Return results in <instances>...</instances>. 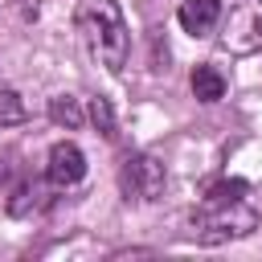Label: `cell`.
<instances>
[{
    "label": "cell",
    "mask_w": 262,
    "mask_h": 262,
    "mask_svg": "<svg viewBox=\"0 0 262 262\" xmlns=\"http://www.w3.org/2000/svg\"><path fill=\"white\" fill-rule=\"evenodd\" d=\"M74 25L82 33V45L86 53L106 66L111 74H119L127 66V49H131V37H127V20L119 12L115 0H78L74 8Z\"/></svg>",
    "instance_id": "1"
},
{
    "label": "cell",
    "mask_w": 262,
    "mask_h": 262,
    "mask_svg": "<svg viewBox=\"0 0 262 262\" xmlns=\"http://www.w3.org/2000/svg\"><path fill=\"white\" fill-rule=\"evenodd\" d=\"M258 225V213L242 201H205V209L192 217V233L209 246H221L229 237H246Z\"/></svg>",
    "instance_id": "2"
},
{
    "label": "cell",
    "mask_w": 262,
    "mask_h": 262,
    "mask_svg": "<svg viewBox=\"0 0 262 262\" xmlns=\"http://www.w3.org/2000/svg\"><path fill=\"white\" fill-rule=\"evenodd\" d=\"M119 180H123L127 196H135V201H160V192H164V164L156 156H143V151L127 156Z\"/></svg>",
    "instance_id": "3"
},
{
    "label": "cell",
    "mask_w": 262,
    "mask_h": 262,
    "mask_svg": "<svg viewBox=\"0 0 262 262\" xmlns=\"http://www.w3.org/2000/svg\"><path fill=\"white\" fill-rule=\"evenodd\" d=\"M221 45L229 53H254L262 45V12L254 4H237L225 20V33H221Z\"/></svg>",
    "instance_id": "4"
},
{
    "label": "cell",
    "mask_w": 262,
    "mask_h": 262,
    "mask_svg": "<svg viewBox=\"0 0 262 262\" xmlns=\"http://www.w3.org/2000/svg\"><path fill=\"white\" fill-rule=\"evenodd\" d=\"M45 176H49V184H57V188L78 184V180L86 176V156H82V147H78V143H53V147H49Z\"/></svg>",
    "instance_id": "5"
},
{
    "label": "cell",
    "mask_w": 262,
    "mask_h": 262,
    "mask_svg": "<svg viewBox=\"0 0 262 262\" xmlns=\"http://www.w3.org/2000/svg\"><path fill=\"white\" fill-rule=\"evenodd\" d=\"M176 20H180L184 33L209 37V33L217 29V20H221V0H184V4L176 8Z\"/></svg>",
    "instance_id": "6"
},
{
    "label": "cell",
    "mask_w": 262,
    "mask_h": 262,
    "mask_svg": "<svg viewBox=\"0 0 262 262\" xmlns=\"http://www.w3.org/2000/svg\"><path fill=\"white\" fill-rule=\"evenodd\" d=\"M192 94H196L201 102L225 98V78H221V70H217V66H196V70H192Z\"/></svg>",
    "instance_id": "7"
},
{
    "label": "cell",
    "mask_w": 262,
    "mask_h": 262,
    "mask_svg": "<svg viewBox=\"0 0 262 262\" xmlns=\"http://www.w3.org/2000/svg\"><path fill=\"white\" fill-rule=\"evenodd\" d=\"M49 119H53L57 127H66V131H78V127H82V106H78V98H70V94L49 98Z\"/></svg>",
    "instance_id": "8"
},
{
    "label": "cell",
    "mask_w": 262,
    "mask_h": 262,
    "mask_svg": "<svg viewBox=\"0 0 262 262\" xmlns=\"http://www.w3.org/2000/svg\"><path fill=\"white\" fill-rule=\"evenodd\" d=\"M25 123V102L16 90H0V127H16Z\"/></svg>",
    "instance_id": "9"
},
{
    "label": "cell",
    "mask_w": 262,
    "mask_h": 262,
    "mask_svg": "<svg viewBox=\"0 0 262 262\" xmlns=\"http://www.w3.org/2000/svg\"><path fill=\"white\" fill-rule=\"evenodd\" d=\"M90 119H94V127L102 135H115V111H111L106 98H90Z\"/></svg>",
    "instance_id": "10"
},
{
    "label": "cell",
    "mask_w": 262,
    "mask_h": 262,
    "mask_svg": "<svg viewBox=\"0 0 262 262\" xmlns=\"http://www.w3.org/2000/svg\"><path fill=\"white\" fill-rule=\"evenodd\" d=\"M242 196H246V180H221L209 188L205 201H242Z\"/></svg>",
    "instance_id": "11"
},
{
    "label": "cell",
    "mask_w": 262,
    "mask_h": 262,
    "mask_svg": "<svg viewBox=\"0 0 262 262\" xmlns=\"http://www.w3.org/2000/svg\"><path fill=\"white\" fill-rule=\"evenodd\" d=\"M29 205H37V188H33V184H20V188L12 192V201H8V213L20 217V213H29Z\"/></svg>",
    "instance_id": "12"
}]
</instances>
